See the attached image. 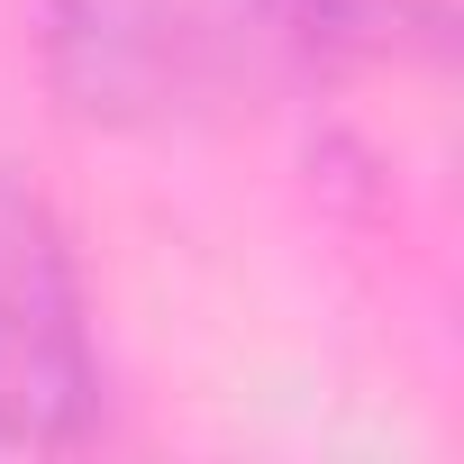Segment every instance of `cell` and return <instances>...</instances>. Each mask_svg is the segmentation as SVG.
<instances>
[{"instance_id": "6da1fadb", "label": "cell", "mask_w": 464, "mask_h": 464, "mask_svg": "<svg viewBox=\"0 0 464 464\" xmlns=\"http://www.w3.org/2000/svg\"><path fill=\"white\" fill-rule=\"evenodd\" d=\"M92 428H101V346L73 237L46 209V191L0 164V446L64 455Z\"/></svg>"}, {"instance_id": "7a4b0ae2", "label": "cell", "mask_w": 464, "mask_h": 464, "mask_svg": "<svg viewBox=\"0 0 464 464\" xmlns=\"http://www.w3.org/2000/svg\"><path fill=\"white\" fill-rule=\"evenodd\" d=\"M37 73L82 128H173L209 101L218 37L182 0H37Z\"/></svg>"}, {"instance_id": "3957f363", "label": "cell", "mask_w": 464, "mask_h": 464, "mask_svg": "<svg viewBox=\"0 0 464 464\" xmlns=\"http://www.w3.org/2000/svg\"><path fill=\"white\" fill-rule=\"evenodd\" d=\"M237 19L292 64H382L446 28V0H237Z\"/></svg>"}]
</instances>
